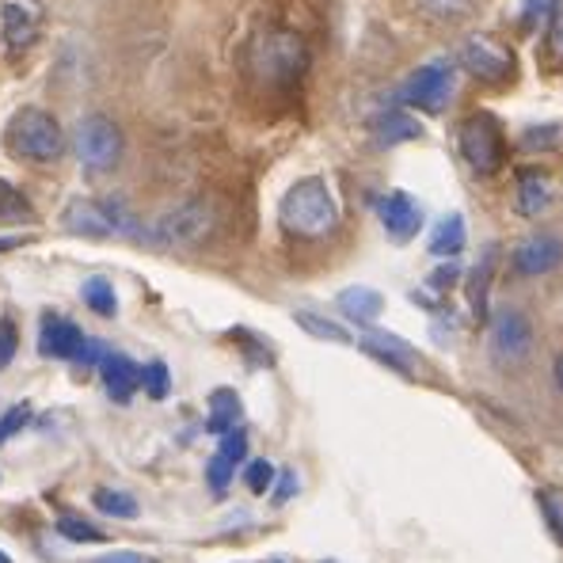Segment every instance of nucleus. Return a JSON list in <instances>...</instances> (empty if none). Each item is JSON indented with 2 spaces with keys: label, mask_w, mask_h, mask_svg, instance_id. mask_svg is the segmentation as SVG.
Here are the masks:
<instances>
[{
  "label": "nucleus",
  "mask_w": 563,
  "mask_h": 563,
  "mask_svg": "<svg viewBox=\"0 0 563 563\" xmlns=\"http://www.w3.org/2000/svg\"><path fill=\"white\" fill-rule=\"evenodd\" d=\"M0 563H12V560H8V552H0Z\"/></svg>",
  "instance_id": "44"
},
{
  "label": "nucleus",
  "mask_w": 563,
  "mask_h": 563,
  "mask_svg": "<svg viewBox=\"0 0 563 563\" xmlns=\"http://www.w3.org/2000/svg\"><path fill=\"white\" fill-rule=\"evenodd\" d=\"M38 27H43V12L23 0H4L0 4V46L8 54H23L27 46H35Z\"/></svg>",
  "instance_id": "14"
},
{
  "label": "nucleus",
  "mask_w": 563,
  "mask_h": 563,
  "mask_svg": "<svg viewBox=\"0 0 563 563\" xmlns=\"http://www.w3.org/2000/svg\"><path fill=\"white\" fill-rule=\"evenodd\" d=\"M278 221H282V229L297 240H324L335 233V225H339V202L320 176L297 179V184L282 195Z\"/></svg>",
  "instance_id": "2"
},
{
  "label": "nucleus",
  "mask_w": 563,
  "mask_h": 563,
  "mask_svg": "<svg viewBox=\"0 0 563 563\" xmlns=\"http://www.w3.org/2000/svg\"><path fill=\"white\" fill-rule=\"evenodd\" d=\"M537 499H541V515H544V521H549L552 537L563 544V499H556L552 492H541Z\"/></svg>",
  "instance_id": "35"
},
{
  "label": "nucleus",
  "mask_w": 563,
  "mask_h": 563,
  "mask_svg": "<svg viewBox=\"0 0 563 563\" xmlns=\"http://www.w3.org/2000/svg\"><path fill=\"white\" fill-rule=\"evenodd\" d=\"M416 4L422 15H430L438 23H457L476 12V0H416Z\"/></svg>",
  "instance_id": "28"
},
{
  "label": "nucleus",
  "mask_w": 563,
  "mask_h": 563,
  "mask_svg": "<svg viewBox=\"0 0 563 563\" xmlns=\"http://www.w3.org/2000/svg\"><path fill=\"white\" fill-rule=\"evenodd\" d=\"M275 563H278V560H275Z\"/></svg>",
  "instance_id": "45"
},
{
  "label": "nucleus",
  "mask_w": 563,
  "mask_h": 563,
  "mask_svg": "<svg viewBox=\"0 0 563 563\" xmlns=\"http://www.w3.org/2000/svg\"><path fill=\"white\" fill-rule=\"evenodd\" d=\"M92 503H96L99 515H107V518H126V521H134L141 515V507H137L134 495L114 492V487H99V492L92 495Z\"/></svg>",
  "instance_id": "24"
},
{
  "label": "nucleus",
  "mask_w": 563,
  "mask_h": 563,
  "mask_svg": "<svg viewBox=\"0 0 563 563\" xmlns=\"http://www.w3.org/2000/svg\"><path fill=\"white\" fill-rule=\"evenodd\" d=\"M294 320H297V328L309 331L312 339H324V343H351V331L328 317H317V312H294Z\"/></svg>",
  "instance_id": "25"
},
{
  "label": "nucleus",
  "mask_w": 563,
  "mask_h": 563,
  "mask_svg": "<svg viewBox=\"0 0 563 563\" xmlns=\"http://www.w3.org/2000/svg\"><path fill=\"white\" fill-rule=\"evenodd\" d=\"M244 484L252 495H267L271 484H275V465H271V461H252V465L244 468Z\"/></svg>",
  "instance_id": "33"
},
{
  "label": "nucleus",
  "mask_w": 563,
  "mask_h": 563,
  "mask_svg": "<svg viewBox=\"0 0 563 563\" xmlns=\"http://www.w3.org/2000/svg\"><path fill=\"white\" fill-rule=\"evenodd\" d=\"M457 278H461V267H457V263H445V267H438L434 275H430V289H438V294H445V289H450Z\"/></svg>",
  "instance_id": "39"
},
{
  "label": "nucleus",
  "mask_w": 563,
  "mask_h": 563,
  "mask_svg": "<svg viewBox=\"0 0 563 563\" xmlns=\"http://www.w3.org/2000/svg\"><path fill=\"white\" fill-rule=\"evenodd\" d=\"M218 453L225 461H233V465H240V461H244V453H247V434L240 427L225 430V434H221V450Z\"/></svg>",
  "instance_id": "37"
},
{
  "label": "nucleus",
  "mask_w": 563,
  "mask_h": 563,
  "mask_svg": "<svg viewBox=\"0 0 563 563\" xmlns=\"http://www.w3.org/2000/svg\"><path fill=\"white\" fill-rule=\"evenodd\" d=\"M492 278H495V260L492 255H484V260L472 267L468 275V305H472V317L479 320V324H487L492 320V312H487V297H492Z\"/></svg>",
  "instance_id": "20"
},
{
  "label": "nucleus",
  "mask_w": 563,
  "mask_h": 563,
  "mask_svg": "<svg viewBox=\"0 0 563 563\" xmlns=\"http://www.w3.org/2000/svg\"><path fill=\"white\" fill-rule=\"evenodd\" d=\"M457 153L479 179H492L507 164V130L492 111H472L457 126Z\"/></svg>",
  "instance_id": "4"
},
{
  "label": "nucleus",
  "mask_w": 563,
  "mask_h": 563,
  "mask_svg": "<svg viewBox=\"0 0 563 563\" xmlns=\"http://www.w3.org/2000/svg\"><path fill=\"white\" fill-rule=\"evenodd\" d=\"M552 206V176L544 168H521L515 184V210L521 218H537Z\"/></svg>",
  "instance_id": "17"
},
{
  "label": "nucleus",
  "mask_w": 563,
  "mask_h": 563,
  "mask_svg": "<svg viewBox=\"0 0 563 563\" xmlns=\"http://www.w3.org/2000/svg\"><path fill=\"white\" fill-rule=\"evenodd\" d=\"M465 252V218L450 213V218L438 221V229L430 233V255L438 260H453V255Z\"/></svg>",
  "instance_id": "21"
},
{
  "label": "nucleus",
  "mask_w": 563,
  "mask_h": 563,
  "mask_svg": "<svg viewBox=\"0 0 563 563\" xmlns=\"http://www.w3.org/2000/svg\"><path fill=\"white\" fill-rule=\"evenodd\" d=\"M62 225L69 229L73 236H88V240H107L130 233L137 236L134 218L126 213V206L119 198H107V202H92V198H73L62 213Z\"/></svg>",
  "instance_id": "7"
},
{
  "label": "nucleus",
  "mask_w": 563,
  "mask_h": 563,
  "mask_svg": "<svg viewBox=\"0 0 563 563\" xmlns=\"http://www.w3.org/2000/svg\"><path fill=\"white\" fill-rule=\"evenodd\" d=\"M38 351H43L46 358H57V362H99L103 358V346L92 343L85 331L65 317H46L43 320Z\"/></svg>",
  "instance_id": "11"
},
{
  "label": "nucleus",
  "mask_w": 563,
  "mask_h": 563,
  "mask_svg": "<svg viewBox=\"0 0 563 563\" xmlns=\"http://www.w3.org/2000/svg\"><path fill=\"white\" fill-rule=\"evenodd\" d=\"M57 533L65 537V541H77V544H99V541H107V533L103 529H96L92 521H85V518H57Z\"/></svg>",
  "instance_id": "31"
},
{
  "label": "nucleus",
  "mask_w": 563,
  "mask_h": 563,
  "mask_svg": "<svg viewBox=\"0 0 563 563\" xmlns=\"http://www.w3.org/2000/svg\"><path fill=\"white\" fill-rule=\"evenodd\" d=\"M362 351H366L369 358H377L380 366L396 369L400 377H416L419 374L416 351H411L404 339L388 335V331H366V335H362Z\"/></svg>",
  "instance_id": "15"
},
{
  "label": "nucleus",
  "mask_w": 563,
  "mask_h": 563,
  "mask_svg": "<svg viewBox=\"0 0 563 563\" xmlns=\"http://www.w3.org/2000/svg\"><path fill=\"white\" fill-rule=\"evenodd\" d=\"M233 468H236L233 461H225V457H221V453L210 461V465H206V479H210V487H213V492H225V487H229V479H233Z\"/></svg>",
  "instance_id": "38"
},
{
  "label": "nucleus",
  "mask_w": 563,
  "mask_h": 563,
  "mask_svg": "<svg viewBox=\"0 0 563 563\" xmlns=\"http://www.w3.org/2000/svg\"><path fill=\"white\" fill-rule=\"evenodd\" d=\"M27 221H35V206L20 187L0 179V225H27Z\"/></svg>",
  "instance_id": "22"
},
{
  "label": "nucleus",
  "mask_w": 563,
  "mask_h": 563,
  "mask_svg": "<svg viewBox=\"0 0 563 563\" xmlns=\"http://www.w3.org/2000/svg\"><path fill=\"white\" fill-rule=\"evenodd\" d=\"M96 563H156V560L145 556V552H111V556H103Z\"/></svg>",
  "instance_id": "40"
},
{
  "label": "nucleus",
  "mask_w": 563,
  "mask_h": 563,
  "mask_svg": "<svg viewBox=\"0 0 563 563\" xmlns=\"http://www.w3.org/2000/svg\"><path fill=\"white\" fill-rule=\"evenodd\" d=\"M457 69H465L476 85H510L518 73V62L510 54V46L495 43V38H484V35H472L461 43L457 49Z\"/></svg>",
  "instance_id": "8"
},
{
  "label": "nucleus",
  "mask_w": 563,
  "mask_h": 563,
  "mask_svg": "<svg viewBox=\"0 0 563 563\" xmlns=\"http://www.w3.org/2000/svg\"><path fill=\"white\" fill-rule=\"evenodd\" d=\"M560 8V0H521V12H518V27L526 35L533 31H544V23L552 20V12Z\"/></svg>",
  "instance_id": "29"
},
{
  "label": "nucleus",
  "mask_w": 563,
  "mask_h": 563,
  "mask_svg": "<svg viewBox=\"0 0 563 563\" xmlns=\"http://www.w3.org/2000/svg\"><path fill=\"white\" fill-rule=\"evenodd\" d=\"M563 267V236L556 233H533L510 252V271L518 278H544Z\"/></svg>",
  "instance_id": "12"
},
{
  "label": "nucleus",
  "mask_w": 563,
  "mask_h": 563,
  "mask_svg": "<svg viewBox=\"0 0 563 563\" xmlns=\"http://www.w3.org/2000/svg\"><path fill=\"white\" fill-rule=\"evenodd\" d=\"M4 148L15 161L54 164L65 156V134L54 114L43 107H20L4 126Z\"/></svg>",
  "instance_id": "3"
},
{
  "label": "nucleus",
  "mask_w": 563,
  "mask_h": 563,
  "mask_svg": "<svg viewBox=\"0 0 563 563\" xmlns=\"http://www.w3.org/2000/svg\"><path fill=\"white\" fill-rule=\"evenodd\" d=\"M544 62L552 69H563V0L556 12H552V20L544 23Z\"/></svg>",
  "instance_id": "30"
},
{
  "label": "nucleus",
  "mask_w": 563,
  "mask_h": 563,
  "mask_svg": "<svg viewBox=\"0 0 563 563\" xmlns=\"http://www.w3.org/2000/svg\"><path fill=\"white\" fill-rule=\"evenodd\" d=\"M141 388H145V393L153 396V400H168L172 374H168V366H164L161 358L148 362V366H141Z\"/></svg>",
  "instance_id": "32"
},
{
  "label": "nucleus",
  "mask_w": 563,
  "mask_h": 563,
  "mask_svg": "<svg viewBox=\"0 0 563 563\" xmlns=\"http://www.w3.org/2000/svg\"><path fill=\"white\" fill-rule=\"evenodd\" d=\"M27 244V236H0V255L4 252H15V247Z\"/></svg>",
  "instance_id": "42"
},
{
  "label": "nucleus",
  "mask_w": 563,
  "mask_h": 563,
  "mask_svg": "<svg viewBox=\"0 0 563 563\" xmlns=\"http://www.w3.org/2000/svg\"><path fill=\"white\" fill-rule=\"evenodd\" d=\"M80 297H85V305L99 312V317H114L119 312V297H114V286L107 278H88L80 286Z\"/></svg>",
  "instance_id": "27"
},
{
  "label": "nucleus",
  "mask_w": 563,
  "mask_h": 563,
  "mask_svg": "<svg viewBox=\"0 0 563 563\" xmlns=\"http://www.w3.org/2000/svg\"><path fill=\"white\" fill-rule=\"evenodd\" d=\"M487 346H492V358L499 366H521L537 346L533 320L521 309H510L507 305V309H499L487 320Z\"/></svg>",
  "instance_id": "9"
},
{
  "label": "nucleus",
  "mask_w": 563,
  "mask_h": 563,
  "mask_svg": "<svg viewBox=\"0 0 563 563\" xmlns=\"http://www.w3.org/2000/svg\"><path fill=\"white\" fill-rule=\"evenodd\" d=\"M213 229H218V206L210 198H190V202L164 213L148 236L161 247H198L213 236Z\"/></svg>",
  "instance_id": "6"
},
{
  "label": "nucleus",
  "mask_w": 563,
  "mask_h": 563,
  "mask_svg": "<svg viewBox=\"0 0 563 563\" xmlns=\"http://www.w3.org/2000/svg\"><path fill=\"white\" fill-rule=\"evenodd\" d=\"M339 312H343L346 320H354V324H374V320L385 312V297L377 294V289L369 286H351L343 289V294L335 297Z\"/></svg>",
  "instance_id": "19"
},
{
  "label": "nucleus",
  "mask_w": 563,
  "mask_h": 563,
  "mask_svg": "<svg viewBox=\"0 0 563 563\" xmlns=\"http://www.w3.org/2000/svg\"><path fill=\"white\" fill-rule=\"evenodd\" d=\"M99 377H103V388L114 404H126L141 388V366L126 354H103L99 358Z\"/></svg>",
  "instance_id": "16"
},
{
  "label": "nucleus",
  "mask_w": 563,
  "mask_h": 563,
  "mask_svg": "<svg viewBox=\"0 0 563 563\" xmlns=\"http://www.w3.org/2000/svg\"><path fill=\"white\" fill-rule=\"evenodd\" d=\"M552 380H556V388L563 393V351L556 354V362H552Z\"/></svg>",
  "instance_id": "43"
},
{
  "label": "nucleus",
  "mask_w": 563,
  "mask_h": 563,
  "mask_svg": "<svg viewBox=\"0 0 563 563\" xmlns=\"http://www.w3.org/2000/svg\"><path fill=\"white\" fill-rule=\"evenodd\" d=\"M27 422H31V404H15L12 411H4V416H0V442H8L12 434H20Z\"/></svg>",
  "instance_id": "36"
},
{
  "label": "nucleus",
  "mask_w": 563,
  "mask_h": 563,
  "mask_svg": "<svg viewBox=\"0 0 563 563\" xmlns=\"http://www.w3.org/2000/svg\"><path fill=\"white\" fill-rule=\"evenodd\" d=\"M236 422H240V396L233 388H218V393L210 396V419H206V427H210L213 434H225Z\"/></svg>",
  "instance_id": "23"
},
{
  "label": "nucleus",
  "mask_w": 563,
  "mask_h": 563,
  "mask_svg": "<svg viewBox=\"0 0 563 563\" xmlns=\"http://www.w3.org/2000/svg\"><path fill=\"white\" fill-rule=\"evenodd\" d=\"M73 148L88 172H111L122 161V130L107 114H88L73 134Z\"/></svg>",
  "instance_id": "10"
},
{
  "label": "nucleus",
  "mask_w": 563,
  "mask_h": 563,
  "mask_svg": "<svg viewBox=\"0 0 563 563\" xmlns=\"http://www.w3.org/2000/svg\"><path fill=\"white\" fill-rule=\"evenodd\" d=\"M244 73L255 88H271V92L297 88L309 73V46L289 27L255 31L244 49Z\"/></svg>",
  "instance_id": "1"
},
{
  "label": "nucleus",
  "mask_w": 563,
  "mask_h": 563,
  "mask_svg": "<svg viewBox=\"0 0 563 563\" xmlns=\"http://www.w3.org/2000/svg\"><path fill=\"white\" fill-rule=\"evenodd\" d=\"M15 351H20V328L12 317H0V369L12 366Z\"/></svg>",
  "instance_id": "34"
},
{
  "label": "nucleus",
  "mask_w": 563,
  "mask_h": 563,
  "mask_svg": "<svg viewBox=\"0 0 563 563\" xmlns=\"http://www.w3.org/2000/svg\"><path fill=\"white\" fill-rule=\"evenodd\" d=\"M453 88H457V62H450V57H434V62H427V65H419V69L408 73V80H404L400 92H396V103L411 107V111L438 114V111L450 107Z\"/></svg>",
  "instance_id": "5"
},
{
  "label": "nucleus",
  "mask_w": 563,
  "mask_h": 563,
  "mask_svg": "<svg viewBox=\"0 0 563 563\" xmlns=\"http://www.w3.org/2000/svg\"><path fill=\"white\" fill-rule=\"evenodd\" d=\"M521 148L526 153H556L563 148V126L560 122H537L521 134Z\"/></svg>",
  "instance_id": "26"
},
{
  "label": "nucleus",
  "mask_w": 563,
  "mask_h": 563,
  "mask_svg": "<svg viewBox=\"0 0 563 563\" xmlns=\"http://www.w3.org/2000/svg\"><path fill=\"white\" fill-rule=\"evenodd\" d=\"M369 126H374V137L380 141V145H404V141L422 137V122L411 111H404V107H388V111H380Z\"/></svg>",
  "instance_id": "18"
},
{
  "label": "nucleus",
  "mask_w": 563,
  "mask_h": 563,
  "mask_svg": "<svg viewBox=\"0 0 563 563\" xmlns=\"http://www.w3.org/2000/svg\"><path fill=\"white\" fill-rule=\"evenodd\" d=\"M297 492V479H294V472H286L282 476V487H278V495H275V503H282V499H289V495Z\"/></svg>",
  "instance_id": "41"
},
{
  "label": "nucleus",
  "mask_w": 563,
  "mask_h": 563,
  "mask_svg": "<svg viewBox=\"0 0 563 563\" xmlns=\"http://www.w3.org/2000/svg\"><path fill=\"white\" fill-rule=\"evenodd\" d=\"M377 218H380V225H385L388 240L408 244V240H416L422 229V206L408 195V190H388L385 198H377Z\"/></svg>",
  "instance_id": "13"
}]
</instances>
